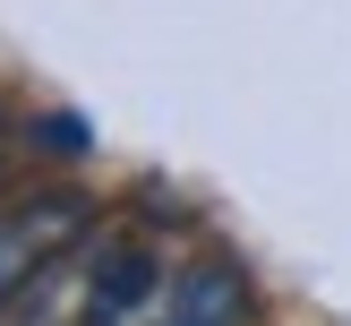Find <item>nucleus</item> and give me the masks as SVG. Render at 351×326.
<instances>
[{
  "label": "nucleus",
  "instance_id": "2",
  "mask_svg": "<svg viewBox=\"0 0 351 326\" xmlns=\"http://www.w3.org/2000/svg\"><path fill=\"white\" fill-rule=\"evenodd\" d=\"M86 232H95V206L77 189H43V198L0 206V309H17Z\"/></svg>",
  "mask_w": 351,
  "mask_h": 326
},
{
  "label": "nucleus",
  "instance_id": "1",
  "mask_svg": "<svg viewBox=\"0 0 351 326\" xmlns=\"http://www.w3.org/2000/svg\"><path fill=\"white\" fill-rule=\"evenodd\" d=\"M77 326H249V275L232 257H154L146 240H120L86 283Z\"/></svg>",
  "mask_w": 351,
  "mask_h": 326
}]
</instances>
